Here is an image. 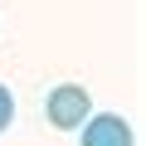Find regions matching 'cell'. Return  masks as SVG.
Wrapping results in <instances>:
<instances>
[{
	"label": "cell",
	"instance_id": "obj_1",
	"mask_svg": "<svg viewBox=\"0 0 146 146\" xmlns=\"http://www.w3.org/2000/svg\"><path fill=\"white\" fill-rule=\"evenodd\" d=\"M44 112H49V122H54L58 131H78V127L88 122V112H93V98H88L83 83H58V88H49Z\"/></svg>",
	"mask_w": 146,
	"mask_h": 146
},
{
	"label": "cell",
	"instance_id": "obj_2",
	"mask_svg": "<svg viewBox=\"0 0 146 146\" xmlns=\"http://www.w3.org/2000/svg\"><path fill=\"white\" fill-rule=\"evenodd\" d=\"M83 146H136V136H131V122L122 112H88Z\"/></svg>",
	"mask_w": 146,
	"mask_h": 146
},
{
	"label": "cell",
	"instance_id": "obj_3",
	"mask_svg": "<svg viewBox=\"0 0 146 146\" xmlns=\"http://www.w3.org/2000/svg\"><path fill=\"white\" fill-rule=\"evenodd\" d=\"M10 122H15V93H10L5 83H0V131H5Z\"/></svg>",
	"mask_w": 146,
	"mask_h": 146
}]
</instances>
